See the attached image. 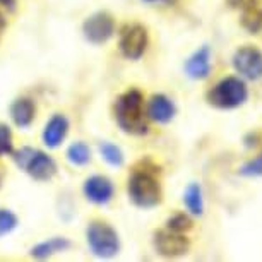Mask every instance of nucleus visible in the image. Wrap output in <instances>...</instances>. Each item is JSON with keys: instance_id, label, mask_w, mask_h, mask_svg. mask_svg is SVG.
Listing matches in <instances>:
<instances>
[{"instance_id": "24", "label": "nucleus", "mask_w": 262, "mask_h": 262, "mask_svg": "<svg viewBox=\"0 0 262 262\" xmlns=\"http://www.w3.org/2000/svg\"><path fill=\"white\" fill-rule=\"evenodd\" d=\"M230 4L233 7H238V9H245V7H250L255 4V0H230Z\"/></svg>"}, {"instance_id": "19", "label": "nucleus", "mask_w": 262, "mask_h": 262, "mask_svg": "<svg viewBox=\"0 0 262 262\" xmlns=\"http://www.w3.org/2000/svg\"><path fill=\"white\" fill-rule=\"evenodd\" d=\"M100 152H101V158L108 163V165H112V166H122L123 165L122 149L118 146L112 144V142H101Z\"/></svg>"}, {"instance_id": "20", "label": "nucleus", "mask_w": 262, "mask_h": 262, "mask_svg": "<svg viewBox=\"0 0 262 262\" xmlns=\"http://www.w3.org/2000/svg\"><path fill=\"white\" fill-rule=\"evenodd\" d=\"M192 226H194V221L185 212H177V214H173L166 220V228L179 231V233H185V231L192 230Z\"/></svg>"}, {"instance_id": "1", "label": "nucleus", "mask_w": 262, "mask_h": 262, "mask_svg": "<svg viewBox=\"0 0 262 262\" xmlns=\"http://www.w3.org/2000/svg\"><path fill=\"white\" fill-rule=\"evenodd\" d=\"M158 173H160V168L152 165L149 160H142L128 179V197L141 209H152L161 204L163 192L160 180H158Z\"/></svg>"}, {"instance_id": "11", "label": "nucleus", "mask_w": 262, "mask_h": 262, "mask_svg": "<svg viewBox=\"0 0 262 262\" xmlns=\"http://www.w3.org/2000/svg\"><path fill=\"white\" fill-rule=\"evenodd\" d=\"M177 106L166 95H152L146 105V117L156 123H168L173 120Z\"/></svg>"}, {"instance_id": "6", "label": "nucleus", "mask_w": 262, "mask_h": 262, "mask_svg": "<svg viewBox=\"0 0 262 262\" xmlns=\"http://www.w3.org/2000/svg\"><path fill=\"white\" fill-rule=\"evenodd\" d=\"M149 45V34L142 24H127L122 28L118 47L122 55L128 60H139Z\"/></svg>"}, {"instance_id": "27", "label": "nucleus", "mask_w": 262, "mask_h": 262, "mask_svg": "<svg viewBox=\"0 0 262 262\" xmlns=\"http://www.w3.org/2000/svg\"><path fill=\"white\" fill-rule=\"evenodd\" d=\"M144 2H165V0H144Z\"/></svg>"}, {"instance_id": "16", "label": "nucleus", "mask_w": 262, "mask_h": 262, "mask_svg": "<svg viewBox=\"0 0 262 262\" xmlns=\"http://www.w3.org/2000/svg\"><path fill=\"white\" fill-rule=\"evenodd\" d=\"M184 204L190 214H204V197H202V189L199 184H190L187 187L184 192Z\"/></svg>"}, {"instance_id": "23", "label": "nucleus", "mask_w": 262, "mask_h": 262, "mask_svg": "<svg viewBox=\"0 0 262 262\" xmlns=\"http://www.w3.org/2000/svg\"><path fill=\"white\" fill-rule=\"evenodd\" d=\"M17 226V216L9 209H0V236L11 233Z\"/></svg>"}, {"instance_id": "3", "label": "nucleus", "mask_w": 262, "mask_h": 262, "mask_svg": "<svg viewBox=\"0 0 262 262\" xmlns=\"http://www.w3.org/2000/svg\"><path fill=\"white\" fill-rule=\"evenodd\" d=\"M207 103L217 110H235L249 100V88L242 77H223L207 91Z\"/></svg>"}, {"instance_id": "5", "label": "nucleus", "mask_w": 262, "mask_h": 262, "mask_svg": "<svg viewBox=\"0 0 262 262\" xmlns=\"http://www.w3.org/2000/svg\"><path fill=\"white\" fill-rule=\"evenodd\" d=\"M88 245L96 257L112 259L120 250V238L117 231L105 221H91L86 230Z\"/></svg>"}, {"instance_id": "22", "label": "nucleus", "mask_w": 262, "mask_h": 262, "mask_svg": "<svg viewBox=\"0 0 262 262\" xmlns=\"http://www.w3.org/2000/svg\"><path fill=\"white\" fill-rule=\"evenodd\" d=\"M12 152H14L12 132L7 123H0V156L12 155Z\"/></svg>"}, {"instance_id": "9", "label": "nucleus", "mask_w": 262, "mask_h": 262, "mask_svg": "<svg viewBox=\"0 0 262 262\" xmlns=\"http://www.w3.org/2000/svg\"><path fill=\"white\" fill-rule=\"evenodd\" d=\"M84 38L90 43L95 45H101V43L108 41L113 33H115V23L113 17L106 12H96L90 16L82 24Z\"/></svg>"}, {"instance_id": "8", "label": "nucleus", "mask_w": 262, "mask_h": 262, "mask_svg": "<svg viewBox=\"0 0 262 262\" xmlns=\"http://www.w3.org/2000/svg\"><path fill=\"white\" fill-rule=\"evenodd\" d=\"M152 244H155V249L160 255L163 257H180L185 255L190 249V242L184 233H179V231H173L170 228L165 230H158L155 233V238H152Z\"/></svg>"}, {"instance_id": "18", "label": "nucleus", "mask_w": 262, "mask_h": 262, "mask_svg": "<svg viewBox=\"0 0 262 262\" xmlns=\"http://www.w3.org/2000/svg\"><path fill=\"white\" fill-rule=\"evenodd\" d=\"M67 160L76 166H84L91 161V149L84 142H74L67 149Z\"/></svg>"}, {"instance_id": "15", "label": "nucleus", "mask_w": 262, "mask_h": 262, "mask_svg": "<svg viewBox=\"0 0 262 262\" xmlns=\"http://www.w3.org/2000/svg\"><path fill=\"white\" fill-rule=\"evenodd\" d=\"M67 249H71V242L67 238H60V236H55V238L45 240L41 244L34 245L31 249V255L34 259H48L53 254H58V252H66Z\"/></svg>"}, {"instance_id": "14", "label": "nucleus", "mask_w": 262, "mask_h": 262, "mask_svg": "<svg viewBox=\"0 0 262 262\" xmlns=\"http://www.w3.org/2000/svg\"><path fill=\"white\" fill-rule=\"evenodd\" d=\"M34 113H36V108H34V103L28 98H19L12 103L11 106V117L14 123L17 127H29L31 122L34 120Z\"/></svg>"}, {"instance_id": "10", "label": "nucleus", "mask_w": 262, "mask_h": 262, "mask_svg": "<svg viewBox=\"0 0 262 262\" xmlns=\"http://www.w3.org/2000/svg\"><path fill=\"white\" fill-rule=\"evenodd\" d=\"M82 190L88 201L100 206L108 204L113 194H115V187H113L112 180L105 175H93L90 179H86Z\"/></svg>"}, {"instance_id": "2", "label": "nucleus", "mask_w": 262, "mask_h": 262, "mask_svg": "<svg viewBox=\"0 0 262 262\" xmlns=\"http://www.w3.org/2000/svg\"><path fill=\"white\" fill-rule=\"evenodd\" d=\"M115 120L123 132L132 136H144L149 132L144 113V96L139 90H128L117 98Z\"/></svg>"}, {"instance_id": "7", "label": "nucleus", "mask_w": 262, "mask_h": 262, "mask_svg": "<svg viewBox=\"0 0 262 262\" xmlns=\"http://www.w3.org/2000/svg\"><path fill=\"white\" fill-rule=\"evenodd\" d=\"M231 66L245 81L262 79V50L254 45H244L233 53Z\"/></svg>"}, {"instance_id": "13", "label": "nucleus", "mask_w": 262, "mask_h": 262, "mask_svg": "<svg viewBox=\"0 0 262 262\" xmlns=\"http://www.w3.org/2000/svg\"><path fill=\"white\" fill-rule=\"evenodd\" d=\"M69 132V120L63 115H53L43 130V142L48 147H58Z\"/></svg>"}, {"instance_id": "21", "label": "nucleus", "mask_w": 262, "mask_h": 262, "mask_svg": "<svg viewBox=\"0 0 262 262\" xmlns=\"http://www.w3.org/2000/svg\"><path fill=\"white\" fill-rule=\"evenodd\" d=\"M238 175L245 177V179H262V152L259 156L245 161L238 168Z\"/></svg>"}, {"instance_id": "4", "label": "nucleus", "mask_w": 262, "mask_h": 262, "mask_svg": "<svg viewBox=\"0 0 262 262\" xmlns=\"http://www.w3.org/2000/svg\"><path fill=\"white\" fill-rule=\"evenodd\" d=\"M12 158L19 168L28 171L34 180L47 182L53 179L57 173V165L47 152L34 149V147H21L19 151L12 152Z\"/></svg>"}, {"instance_id": "17", "label": "nucleus", "mask_w": 262, "mask_h": 262, "mask_svg": "<svg viewBox=\"0 0 262 262\" xmlns=\"http://www.w3.org/2000/svg\"><path fill=\"white\" fill-rule=\"evenodd\" d=\"M242 26L250 33H259L262 28V11L257 9V6L242 9Z\"/></svg>"}, {"instance_id": "12", "label": "nucleus", "mask_w": 262, "mask_h": 262, "mask_svg": "<svg viewBox=\"0 0 262 262\" xmlns=\"http://www.w3.org/2000/svg\"><path fill=\"white\" fill-rule=\"evenodd\" d=\"M185 74L194 81L207 79L211 74V48L204 45L194 52L185 62Z\"/></svg>"}, {"instance_id": "25", "label": "nucleus", "mask_w": 262, "mask_h": 262, "mask_svg": "<svg viewBox=\"0 0 262 262\" xmlns=\"http://www.w3.org/2000/svg\"><path fill=\"white\" fill-rule=\"evenodd\" d=\"M0 6H4L12 11V9L16 7V0H0Z\"/></svg>"}, {"instance_id": "26", "label": "nucleus", "mask_w": 262, "mask_h": 262, "mask_svg": "<svg viewBox=\"0 0 262 262\" xmlns=\"http://www.w3.org/2000/svg\"><path fill=\"white\" fill-rule=\"evenodd\" d=\"M4 26H6V19H4V16L0 14V29H2Z\"/></svg>"}]
</instances>
